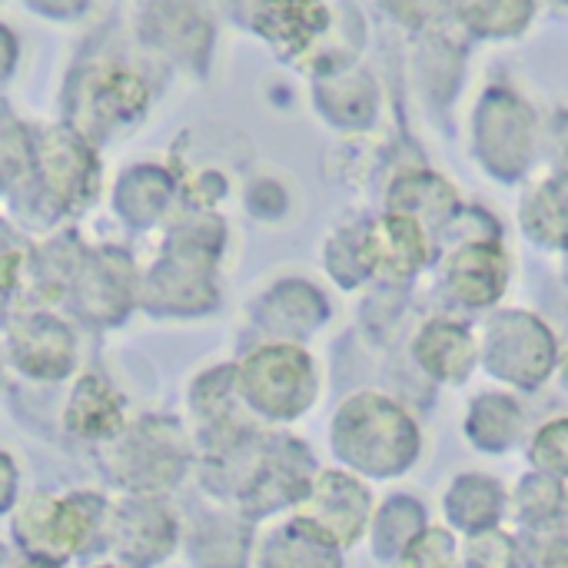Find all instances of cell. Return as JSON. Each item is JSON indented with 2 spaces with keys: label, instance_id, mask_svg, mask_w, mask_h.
Masks as SVG:
<instances>
[{
  "label": "cell",
  "instance_id": "1",
  "mask_svg": "<svg viewBox=\"0 0 568 568\" xmlns=\"http://www.w3.org/2000/svg\"><path fill=\"white\" fill-rule=\"evenodd\" d=\"M196 469L210 496L253 523L286 509L293 513L320 476L313 449L300 436L273 426H260L220 453H203Z\"/></svg>",
  "mask_w": 568,
  "mask_h": 568
},
{
  "label": "cell",
  "instance_id": "2",
  "mask_svg": "<svg viewBox=\"0 0 568 568\" xmlns=\"http://www.w3.org/2000/svg\"><path fill=\"white\" fill-rule=\"evenodd\" d=\"M426 436L413 409L383 393L356 389L329 416V453L336 466L369 479L393 483L416 469Z\"/></svg>",
  "mask_w": 568,
  "mask_h": 568
},
{
  "label": "cell",
  "instance_id": "3",
  "mask_svg": "<svg viewBox=\"0 0 568 568\" xmlns=\"http://www.w3.org/2000/svg\"><path fill=\"white\" fill-rule=\"evenodd\" d=\"M156 100L153 77L123 50H97L67 73L60 106L63 123L80 130L97 146L136 130Z\"/></svg>",
  "mask_w": 568,
  "mask_h": 568
},
{
  "label": "cell",
  "instance_id": "4",
  "mask_svg": "<svg viewBox=\"0 0 568 568\" xmlns=\"http://www.w3.org/2000/svg\"><path fill=\"white\" fill-rule=\"evenodd\" d=\"M469 156L499 186H519L546 156V116L513 83H489L469 110Z\"/></svg>",
  "mask_w": 568,
  "mask_h": 568
},
{
  "label": "cell",
  "instance_id": "5",
  "mask_svg": "<svg viewBox=\"0 0 568 568\" xmlns=\"http://www.w3.org/2000/svg\"><path fill=\"white\" fill-rule=\"evenodd\" d=\"M110 499L97 489L77 493H30L7 516L10 539L20 556L67 566L106 546Z\"/></svg>",
  "mask_w": 568,
  "mask_h": 568
},
{
  "label": "cell",
  "instance_id": "6",
  "mask_svg": "<svg viewBox=\"0 0 568 568\" xmlns=\"http://www.w3.org/2000/svg\"><path fill=\"white\" fill-rule=\"evenodd\" d=\"M236 383L246 409L273 429L306 419L323 396V363L303 343L260 339L236 359Z\"/></svg>",
  "mask_w": 568,
  "mask_h": 568
},
{
  "label": "cell",
  "instance_id": "7",
  "mask_svg": "<svg viewBox=\"0 0 568 568\" xmlns=\"http://www.w3.org/2000/svg\"><path fill=\"white\" fill-rule=\"evenodd\" d=\"M196 439L176 416L146 413L103 446V469L123 496L166 499L196 466Z\"/></svg>",
  "mask_w": 568,
  "mask_h": 568
},
{
  "label": "cell",
  "instance_id": "8",
  "mask_svg": "<svg viewBox=\"0 0 568 568\" xmlns=\"http://www.w3.org/2000/svg\"><path fill=\"white\" fill-rule=\"evenodd\" d=\"M483 373L513 393H539L559 376L562 339L552 323L526 306H499L479 323Z\"/></svg>",
  "mask_w": 568,
  "mask_h": 568
},
{
  "label": "cell",
  "instance_id": "9",
  "mask_svg": "<svg viewBox=\"0 0 568 568\" xmlns=\"http://www.w3.org/2000/svg\"><path fill=\"white\" fill-rule=\"evenodd\" d=\"M103 196L100 146L70 123L37 126V206L33 220L53 226L90 213Z\"/></svg>",
  "mask_w": 568,
  "mask_h": 568
},
{
  "label": "cell",
  "instance_id": "10",
  "mask_svg": "<svg viewBox=\"0 0 568 568\" xmlns=\"http://www.w3.org/2000/svg\"><path fill=\"white\" fill-rule=\"evenodd\" d=\"M133 37L153 60L206 77L216 57L220 23L210 0H140Z\"/></svg>",
  "mask_w": 568,
  "mask_h": 568
},
{
  "label": "cell",
  "instance_id": "11",
  "mask_svg": "<svg viewBox=\"0 0 568 568\" xmlns=\"http://www.w3.org/2000/svg\"><path fill=\"white\" fill-rule=\"evenodd\" d=\"M7 369L33 386H57L80 369V333L73 320L47 306H20L3 320Z\"/></svg>",
  "mask_w": 568,
  "mask_h": 568
},
{
  "label": "cell",
  "instance_id": "12",
  "mask_svg": "<svg viewBox=\"0 0 568 568\" xmlns=\"http://www.w3.org/2000/svg\"><path fill=\"white\" fill-rule=\"evenodd\" d=\"M140 280L143 266H136L126 246L87 243L63 303L83 326L116 329L140 313Z\"/></svg>",
  "mask_w": 568,
  "mask_h": 568
},
{
  "label": "cell",
  "instance_id": "13",
  "mask_svg": "<svg viewBox=\"0 0 568 568\" xmlns=\"http://www.w3.org/2000/svg\"><path fill=\"white\" fill-rule=\"evenodd\" d=\"M223 306L220 270L160 253L143 266L140 313L163 323H200Z\"/></svg>",
  "mask_w": 568,
  "mask_h": 568
},
{
  "label": "cell",
  "instance_id": "14",
  "mask_svg": "<svg viewBox=\"0 0 568 568\" xmlns=\"http://www.w3.org/2000/svg\"><path fill=\"white\" fill-rule=\"evenodd\" d=\"M439 276L449 293V300L466 313H493L503 306L513 276L516 260L503 236L489 240H453L443 243L439 256Z\"/></svg>",
  "mask_w": 568,
  "mask_h": 568
},
{
  "label": "cell",
  "instance_id": "15",
  "mask_svg": "<svg viewBox=\"0 0 568 568\" xmlns=\"http://www.w3.org/2000/svg\"><path fill=\"white\" fill-rule=\"evenodd\" d=\"M246 320L263 339L310 346L333 323V296L310 276H276L250 300Z\"/></svg>",
  "mask_w": 568,
  "mask_h": 568
},
{
  "label": "cell",
  "instance_id": "16",
  "mask_svg": "<svg viewBox=\"0 0 568 568\" xmlns=\"http://www.w3.org/2000/svg\"><path fill=\"white\" fill-rule=\"evenodd\" d=\"M183 542L176 513L160 496H120L110 506L106 552L126 568H156L173 559Z\"/></svg>",
  "mask_w": 568,
  "mask_h": 568
},
{
  "label": "cell",
  "instance_id": "17",
  "mask_svg": "<svg viewBox=\"0 0 568 568\" xmlns=\"http://www.w3.org/2000/svg\"><path fill=\"white\" fill-rule=\"evenodd\" d=\"M186 416L193 426L196 453H220L263 423L246 409L236 383V363H216L200 369L186 386Z\"/></svg>",
  "mask_w": 568,
  "mask_h": 568
},
{
  "label": "cell",
  "instance_id": "18",
  "mask_svg": "<svg viewBox=\"0 0 568 568\" xmlns=\"http://www.w3.org/2000/svg\"><path fill=\"white\" fill-rule=\"evenodd\" d=\"M376 506L379 503L373 496L369 479L343 466H329V469H320L310 496L293 513L303 523H310L316 532H323L329 542H336L343 552H349L369 536Z\"/></svg>",
  "mask_w": 568,
  "mask_h": 568
},
{
  "label": "cell",
  "instance_id": "19",
  "mask_svg": "<svg viewBox=\"0 0 568 568\" xmlns=\"http://www.w3.org/2000/svg\"><path fill=\"white\" fill-rule=\"evenodd\" d=\"M409 359L429 383L459 389L483 373L479 329L456 313L426 316L409 336Z\"/></svg>",
  "mask_w": 568,
  "mask_h": 568
},
{
  "label": "cell",
  "instance_id": "20",
  "mask_svg": "<svg viewBox=\"0 0 568 568\" xmlns=\"http://www.w3.org/2000/svg\"><path fill=\"white\" fill-rule=\"evenodd\" d=\"M180 206V173L163 160L126 163L110 183V213L130 233L163 230Z\"/></svg>",
  "mask_w": 568,
  "mask_h": 568
},
{
  "label": "cell",
  "instance_id": "21",
  "mask_svg": "<svg viewBox=\"0 0 568 568\" xmlns=\"http://www.w3.org/2000/svg\"><path fill=\"white\" fill-rule=\"evenodd\" d=\"M243 27L280 60L300 63L333 23V0H243Z\"/></svg>",
  "mask_w": 568,
  "mask_h": 568
},
{
  "label": "cell",
  "instance_id": "22",
  "mask_svg": "<svg viewBox=\"0 0 568 568\" xmlns=\"http://www.w3.org/2000/svg\"><path fill=\"white\" fill-rule=\"evenodd\" d=\"M369 243H373V266L376 283L386 286H409L429 266H439L443 240L423 220L406 213L383 210L369 220Z\"/></svg>",
  "mask_w": 568,
  "mask_h": 568
},
{
  "label": "cell",
  "instance_id": "23",
  "mask_svg": "<svg viewBox=\"0 0 568 568\" xmlns=\"http://www.w3.org/2000/svg\"><path fill=\"white\" fill-rule=\"evenodd\" d=\"M310 100L316 116L339 133H369L383 116L379 80L363 63L310 80Z\"/></svg>",
  "mask_w": 568,
  "mask_h": 568
},
{
  "label": "cell",
  "instance_id": "24",
  "mask_svg": "<svg viewBox=\"0 0 568 568\" xmlns=\"http://www.w3.org/2000/svg\"><path fill=\"white\" fill-rule=\"evenodd\" d=\"M60 426L80 443L106 446L130 426L126 399L103 373H77L60 409Z\"/></svg>",
  "mask_w": 568,
  "mask_h": 568
},
{
  "label": "cell",
  "instance_id": "25",
  "mask_svg": "<svg viewBox=\"0 0 568 568\" xmlns=\"http://www.w3.org/2000/svg\"><path fill=\"white\" fill-rule=\"evenodd\" d=\"M463 206H466V200H463L459 186L426 163L396 170L383 193V210L416 216L429 230H436V236H443V230L459 216Z\"/></svg>",
  "mask_w": 568,
  "mask_h": 568
},
{
  "label": "cell",
  "instance_id": "26",
  "mask_svg": "<svg viewBox=\"0 0 568 568\" xmlns=\"http://www.w3.org/2000/svg\"><path fill=\"white\" fill-rule=\"evenodd\" d=\"M529 416L519 393L506 386L479 389L463 413V436L483 456H509L523 446Z\"/></svg>",
  "mask_w": 568,
  "mask_h": 568
},
{
  "label": "cell",
  "instance_id": "27",
  "mask_svg": "<svg viewBox=\"0 0 568 568\" xmlns=\"http://www.w3.org/2000/svg\"><path fill=\"white\" fill-rule=\"evenodd\" d=\"M516 226L526 243L542 253H568V173L549 170L526 183L516 203Z\"/></svg>",
  "mask_w": 568,
  "mask_h": 568
},
{
  "label": "cell",
  "instance_id": "28",
  "mask_svg": "<svg viewBox=\"0 0 568 568\" xmlns=\"http://www.w3.org/2000/svg\"><path fill=\"white\" fill-rule=\"evenodd\" d=\"M513 509V493L489 473L469 469L453 476V483L443 493V516L453 532L476 536L486 529H499L503 519Z\"/></svg>",
  "mask_w": 568,
  "mask_h": 568
},
{
  "label": "cell",
  "instance_id": "29",
  "mask_svg": "<svg viewBox=\"0 0 568 568\" xmlns=\"http://www.w3.org/2000/svg\"><path fill=\"white\" fill-rule=\"evenodd\" d=\"M186 556L193 568H246L256 559L253 519L230 506L200 516L186 532Z\"/></svg>",
  "mask_w": 568,
  "mask_h": 568
},
{
  "label": "cell",
  "instance_id": "30",
  "mask_svg": "<svg viewBox=\"0 0 568 568\" xmlns=\"http://www.w3.org/2000/svg\"><path fill=\"white\" fill-rule=\"evenodd\" d=\"M256 568H346V552L290 513L256 539Z\"/></svg>",
  "mask_w": 568,
  "mask_h": 568
},
{
  "label": "cell",
  "instance_id": "31",
  "mask_svg": "<svg viewBox=\"0 0 568 568\" xmlns=\"http://www.w3.org/2000/svg\"><path fill=\"white\" fill-rule=\"evenodd\" d=\"M230 250V223L223 220L220 210H193L180 206L170 223L163 226L160 253L220 270Z\"/></svg>",
  "mask_w": 568,
  "mask_h": 568
},
{
  "label": "cell",
  "instance_id": "32",
  "mask_svg": "<svg viewBox=\"0 0 568 568\" xmlns=\"http://www.w3.org/2000/svg\"><path fill=\"white\" fill-rule=\"evenodd\" d=\"M542 13V0H449L453 27L483 43L526 37Z\"/></svg>",
  "mask_w": 568,
  "mask_h": 568
},
{
  "label": "cell",
  "instance_id": "33",
  "mask_svg": "<svg viewBox=\"0 0 568 568\" xmlns=\"http://www.w3.org/2000/svg\"><path fill=\"white\" fill-rule=\"evenodd\" d=\"M366 47H369V20H366V13L359 10V3L339 0V3H333L329 30L320 37V43L296 67L310 80L329 77V73H339V70H349V67L363 63Z\"/></svg>",
  "mask_w": 568,
  "mask_h": 568
},
{
  "label": "cell",
  "instance_id": "34",
  "mask_svg": "<svg viewBox=\"0 0 568 568\" xmlns=\"http://www.w3.org/2000/svg\"><path fill=\"white\" fill-rule=\"evenodd\" d=\"M0 183L10 210H23L27 223L37 206V130L13 110H3L0 123Z\"/></svg>",
  "mask_w": 568,
  "mask_h": 568
},
{
  "label": "cell",
  "instance_id": "35",
  "mask_svg": "<svg viewBox=\"0 0 568 568\" xmlns=\"http://www.w3.org/2000/svg\"><path fill=\"white\" fill-rule=\"evenodd\" d=\"M369 220H346V223L333 226L323 240L320 266H323L326 280L343 293H356V290L376 283Z\"/></svg>",
  "mask_w": 568,
  "mask_h": 568
},
{
  "label": "cell",
  "instance_id": "36",
  "mask_svg": "<svg viewBox=\"0 0 568 568\" xmlns=\"http://www.w3.org/2000/svg\"><path fill=\"white\" fill-rule=\"evenodd\" d=\"M429 513L426 506L409 496V493H393L386 496L379 506H376V516H373V526H369V549L376 556V562L383 566H396L403 559V552L409 549V542L429 529Z\"/></svg>",
  "mask_w": 568,
  "mask_h": 568
},
{
  "label": "cell",
  "instance_id": "37",
  "mask_svg": "<svg viewBox=\"0 0 568 568\" xmlns=\"http://www.w3.org/2000/svg\"><path fill=\"white\" fill-rule=\"evenodd\" d=\"M516 523L536 536H552L562 532L568 519V483L529 469L526 476H519V483L513 486V509Z\"/></svg>",
  "mask_w": 568,
  "mask_h": 568
},
{
  "label": "cell",
  "instance_id": "38",
  "mask_svg": "<svg viewBox=\"0 0 568 568\" xmlns=\"http://www.w3.org/2000/svg\"><path fill=\"white\" fill-rule=\"evenodd\" d=\"M453 23L423 33V47L416 57V70H419V83H423V97H429L436 106H449L463 87V73H466V50L463 43L453 40L449 33Z\"/></svg>",
  "mask_w": 568,
  "mask_h": 568
},
{
  "label": "cell",
  "instance_id": "39",
  "mask_svg": "<svg viewBox=\"0 0 568 568\" xmlns=\"http://www.w3.org/2000/svg\"><path fill=\"white\" fill-rule=\"evenodd\" d=\"M396 568H463V539L449 526L423 529Z\"/></svg>",
  "mask_w": 568,
  "mask_h": 568
},
{
  "label": "cell",
  "instance_id": "40",
  "mask_svg": "<svg viewBox=\"0 0 568 568\" xmlns=\"http://www.w3.org/2000/svg\"><path fill=\"white\" fill-rule=\"evenodd\" d=\"M243 210L256 223H283L293 213V190L276 173H256L243 186Z\"/></svg>",
  "mask_w": 568,
  "mask_h": 568
},
{
  "label": "cell",
  "instance_id": "41",
  "mask_svg": "<svg viewBox=\"0 0 568 568\" xmlns=\"http://www.w3.org/2000/svg\"><path fill=\"white\" fill-rule=\"evenodd\" d=\"M526 459L536 473L556 476L568 483V416L546 419L526 446Z\"/></svg>",
  "mask_w": 568,
  "mask_h": 568
},
{
  "label": "cell",
  "instance_id": "42",
  "mask_svg": "<svg viewBox=\"0 0 568 568\" xmlns=\"http://www.w3.org/2000/svg\"><path fill=\"white\" fill-rule=\"evenodd\" d=\"M463 568H523V546L509 529H486L463 539Z\"/></svg>",
  "mask_w": 568,
  "mask_h": 568
},
{
  "label": "cell",
  "instance_id": "43",
  "mask_svg": "<svg viewBox=\"0 0 568 568\" xmlns=\"http://www.w3.org/2000/svg\"><path fill=\"white\" fill-rule=\"evenodd\" d=\"M376 3L393 23H399L403 30H409L416 37L453 23L449 0H376Z\"/></svg>",
  "mask_w": 568,
  "mask_h": 568
},
{
  "label": "cell",
  "instance_id": "44",
  "mask_svg": "<svg viewBox=\"0 0 568 568\" xmlns=\"http://www.w3.org/2000/svg\"><path fill=\"white\" fill-rule=\"evenodd\" d=\"M233 183L220 166H196L190 173H180V193L183 206L193 210H220L230 196Z\"/></svg>",
  "mask_w": 568,
  "mask_h": 568
},
{
  "label": "cell",
  "instance_id": "45",
  "mask_svg": "<svg viewBox=\"0 0 568 568\" xmlns=\"http://www.w3.org/2000/svg\"><path fill=\"white\" fill-rule=\"evenodd\" d=\"M33 266H37V246L33 243H20V236L10 233L7 226V246H3V260H0V273H3V296L13 306L17 293L30 290L33 280Z\"/></svg>",
  "mask_w": 568,
  "mask_h": 568
},
{
  "label": "cell",
  "instance_id": "46",
  "mask_svg": "<svg viewBox=\"0 0 568 568\" xmlns=\"http://www.w3.org/2000/svg\"><path fill=\"white\" fill-rule=\"evenodd\" d=\"M33 17L50 23H77L93 10V0H20Z\"/></svg>",
  "mask_w": 568,
  "mask_h": 568
},
{
  "label": "cell",
  "instance_id": "47",
  "mask_svg": "<svg viewBox=\"0 0 568 568\" xmlns=\"http://www.w3.org/2000/svg\"><path fill=\"white\" fill-rule=\"evenodd\" d=\"M546 156L552 160V170L568 173V106L546 116Z\"/></svg>",
  "mask_w": 568,
  "mask_h": 568
},
{
  "label": "cell",
  "instance_id": "48",
  "mask_svg": "<svg viewBox=\"0 0 568 568\" xmlns=\"http://www.w3.org/2000/svg\"><path fill=\"white\" fill-rule=\"evenodd\" d=\"M536 568H568V529L542 536L536 549Z\"/></svg>",
  "mask_w": 568,
  "mask_h": 568
},
{
  "label": "cell",
  "instance_id": "49",
  "mask_svg": "<svg viewBox=\"0 0 568 568\" xmlns=\"http://www.w3.org/2000/svg\"><path fill=\"white\" fill-rule=\"evenodd\" d=\"M0 476H3L0 509H3V516H10V513L20 506V469H17L13 453H3V456H0Z\"/></svg>",
  "mask_w": 568,
  "mask_h": 568
},
{
  "label": "cell",
  "instance_id": "50",
  "mask_svg": "<svg viewBox=\"0 0 568 568\" xmlns=\"http://www.w3.org/2000/svg\"><path fill=\"white\" fill-rule=\"evenodd\" d=\"M0 43H3V80H13L20 63V37L13 23H0Z\"/></svg>",
  "mask_w": 568,
  "mask_h": 568
},
{
  "label": "cell",
  "instance_id": "51",
  "mask_svg": "<svg viewBox=\"0 0 568 568\" xmlns=\"http://www.w3.org/2000/svg\"><path fill=\"white\" fill-rule=\"evenodd\" d=\"M10 568H67V566H60V562H47V559H30V556H20L17 562Z\"/></svg>",
  "mask_w": 568,
  "mask_h": 568
},
{
  "label": "cell",
  "instance_id": "52",
  "mask_svg": "<svg viewBox=\"0 0 568 568\" xmlns=\"http://www.w3.org/2000/svg\"><path fill=\"white\" fill-rule=\"evenodd\" d=\"M542 10L552 13V17H562L568 20V0H542Z\"/></svg>",
  "mask_w": 568,
  "mask_h": 568
},
{
  "label": "cell",
  "instance_id": "53",
  "mask_svg": "<svg viewBox=\"0 0 568 568\" xmlns=\"http://www.w3.org/2000/svg\"><path fill=\"white\" fill-rule=\"evenodd\" d=\"M559 376H562V383L568 386V343H562V366H559Z\"/></svg>",
  "mask_w": 568,
  "mask_h": 568
},
{
  "label": "cell",
  "instance_id": "54",
  "mask_svg": "<svg viewBox=\"0 0 568 568\" xmlns=\"http://www.w3.org/2000/svg\"><path fill=\"white\" fill-rule=\"evenodd\" d=\"M87 568H126V566H120V562H113V559H110V562H93V566H87Z\"/></svg>",
  "mask_w": 568,
  "mask_h": 568
},
{
  "label": "cell",
  "instance_id": "55",
  "mask_svg": "<svg viewBox=\"0 0 568 568\" xmlns=\"http://www.w3.org/2000/svg\"><path fill=\"white\" fill-rule=\"evenodd\" d=\"M566 529H568V519H566Z\"/></svg>",
  "mask_w": 568,
  "mask_h": 568
}]
</instances>
